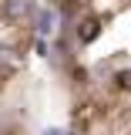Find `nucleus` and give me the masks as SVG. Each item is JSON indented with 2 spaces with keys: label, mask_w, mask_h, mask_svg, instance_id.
Returning <instances> with one entry per match:
<instances>
[{
  "label": "nucleus",
  "mask_w": 131,
  "mask_h": 135,
  "mask_svg": "<svg viewBox=\"0 0 131 135\" xmlns=\"http://www.w3.org/2000/svg\"><path fill=\"white\" fill-rule=\"evenodd\" d=\"M98 118H101V108L94 105V101H84L81 108L74 112V128H77V132H87Z\"/></svg>",
  "instance_id": "nucleus-1"
},
{
  "label": "nucleus",
  "mask_w": 131,
  "mask_h": 135,
  "mask_svg": "<svg viewBox=\"0 0 131 135\" xmlns=\"http://www.w3.org/2000/svg\"><path fill=\"white\" fill-rule=\"evenodd\" d=\"M118 88L131 91V71H121V74H118Z\"/></svg>",
  "instance_id": "nucleus-4"
},
{
  "label": "nucleus",
  "mask_w": 131,
  "mask_h": 135,
  "mask_svg": "<svg viewBox=\"0 0 131 135\" xmlns=\"http://www.w3.org/2000/svg\"><path fill=\"white\" fill-rule=\"evenodd\" d=\"M98 17H87V20H84L81 24V41H94V37H98Z\"/></svg>",
  "instance_id": "nucleus-3"
},
{
  "label": "nucleus",
  "mask_w": 131,
  "mask_h": 135,
  "mask_svg": "<svg viewBox=\"0 0 131 135\" xmlns=\"http://www.w3.org/2000/svg\"><path fill=\"white\" fill-rule=\"evenodd\" d=\"M17 68H20V54L14 47H0V74H17Z\"/></svg>",
  "instance_id": "nucleus-2"
}]
</instances>
